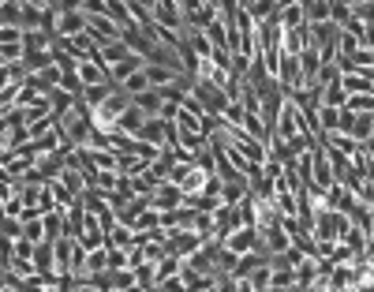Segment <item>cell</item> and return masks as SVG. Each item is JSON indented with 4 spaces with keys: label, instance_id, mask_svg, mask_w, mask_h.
I'll return each mask as SVG.
<instances>
[{
    "label": "cell",
    "instance_id": "6da1fadb",
    "mask_svg": "<svg viewBox=\"0 0 374 292\" xmlns=\"http://www.w3.org/2000/svg\"><path fill=\"white\" fill-rule=\"evenodd\" d=\"M57 131L68 142H75V146H86V139H90V131H94V120H90V109L83 101H75L68 113L60 116V124H57Z\"/></svg>",
    "mask_w": 374,
    "mask_h": 292
},
{
    "label": "cell",
    "instance_id": "7a4b0ae2",
    "mask_svg": "<svg viewBox=\"0 0 374 292\" xmlns=\"http://www.w3.org/2000/svg\"><path fill=\"white\" fill-rule=\"evenodd\" d=\"M131 105V98L124 94V90H113L109 98H105L98 109L90 113V120H94V131H101V135H109V131H116V124H120V113H124Z\"/></svg>",
    "mask_w": 374,
    "mask_h": 292
},
{
    "label": "cell",
    "instance_id": "3957f363",
    "mask_svg": "<svg viewBox=\"0 0 374 292\" xmlns=\"http://www.w3.org/2000/svg\"><path fill=\"white\" fill-rule=\"evenodd\" d=\"M150 16H154V23L162 26V30H169V34H187L183 16H180V4H169V0H157V4H150Z\"/></svg>",
    "mask_w": 374,
    "mask_h": 292
},
{
    "label": "cell",
    "instance_id": "277c9868",
    "mask_svg": "<svg viewBox=\"0 0 374 292\" xmlns=\"http://www.w3.org/2000/svg\"><path fill=\"white\" fill-rule=\"evenodd\" d=\"M83 30H86L83 8H79V4H60V11H57V34L60 38H75V34H83Z\"/></svg>",
    "mask_w": 374,
    "mask_h": 292
},
{
    "label": "cell",
    "instance_id": "5b68a950",
    "mask_svg": "<svg viewBox=\"0 0 374 292\" xmlns=\"http://www.w3.org/2000/svg\"><path fill=\"white\" fill-rule=\"evenodd\" d=\"M198 247H203V240H198L195 232H169V240H165V251H169L172 259H180V262L191 259Z\"/></svg>",
    "mask_w": 374,
    "mask_h": 292
},
{
    "label": "cell",
    "instance_id": "8992f818",
    "mask_svg": "<svg viewBox=\"0 0 374 292\" xmlns=\"http://www.w3.org/2000/svg\"><path fill=\"white\" fill-rule=\"evenodd\" d=\"M180 203H183V195H180V188H176V184H162V188H154V195H150V210H154V214L176 210Z\"/></svg>",
    "mask_w": 374,
    "mask_h": 292
},
{
    "label": "cell",
    "instance_id": "52a82bcc",
    "mask_svg": "<svg viewBox=\"0 0 374 292\" xmlns=\"http://www.w3.org/2000/svg\"><path fill=\"white\" fill-rule=\"evenodd\" d=\"M221 247H229L232 255H247V251H259V232L255 229H236L221 240Z\"/></svg>",
    "mask_w": 374,
    "mask_h": 292
},
{
    "label": "cell",
    "instance_id": "ba28073f",
    "mask_svg": "<svg viewBox=\"0 0 374 292\" xmlns=\"http://www.w3.org/2000/svg\"><path fill=\"white\" fill-rule=\"evenodd\" d=\"M341 90H344V98L370 94V90H374V75H370V72H352V75H341Z\"/></svg>",
    "mask_w": 374,
    "mask_h": 292
},
{
    "label": "cell",
    "instance_id": "9c48e42d",
    "mask_svg": "<svg viewBox=\"0 0 374 292\" xmlns=\"http://www.w3.org/2000/svg\"><path fill=\"white\" fill-rule=\"evenodd\" d=\"M131 105H135V109L146 116V120H154V116H162V94H157V90L150 86V90H142V94H135V98H131Z\"/></svg>",
    "mask_w": 374,
    "mask_h": 292
},
{
    "label": "cell",
    "instance_id": "30bf717a",
    "mask_svg": "<svg viewBox=\"0 0 374 292\" xmlns=\"http://www.w3.org/2000/svg\"><path fill=\"white\" fill-rule=\"evenodd\" d=\"M83 221H86V210L83 203H75L64 210V236H72V240H79V232H83Z\"/></svg>",
    "mask_w": 374,
    "mask_h": 292
},
{
    "label": "cell",
    "instance_id": "8fae6325",
    "mask_svg": "<svg viewBox=\"0 0 374 292\" xmlns=\"http://www.w3.org/2000/svg\"><path fill=\"white\" fill-rule=\"evenodd\" d=\"M139 68H142V60H139V57H128L124 64H113V68H109V83H113V86H124Z\"/></svg>",
    "mask_w": 374,
    "mask_h": 292
},
{
    "label": "cell",
    "instance_id": "7c38bea8",
    "mask_svg": "<svg viewBox=\"0 0 374 292\" xmlns=\"http://www.w3.org/2000/svg\"><path fill=\"white\" fill-rule=\"evenodd\" d=\"M135 139H142V142H150V146H157V150H162V146H165V120H157V116H154V120H146V124L139 128Z\"/></svg>",
    "mask_w": 374,
    "mask_h": 292
},
{
    "label": "cell",
    "instance_id": "4fadbf2b",
    "mask_svg": "<svg viewBox=\"0 0 374 292\" xmlns=\"http://www.w3.org/2000/svg\"><path fill=\"white\" fill-rule=\"evenodd\" d=\"M142 124H146V116L135 109V105H128V109L120 113V124H116V131H124V135H131V139H135Z\"/></svg>",
    "mask_w": 374,
    "mask_h": 292
},
{
    "label": "cell",
    "instance_id": "5bb4252c",
    "mask_svg": "<svg viewBox=\"0 0 374 292\" xmlns=\"http://www.w3.org/2000/svg\"><path fill=\"white\" fill-rule=\"evenodd\" d=\"M318 23H329V4L326 0H307L303 4V26H318Z\"/></svg>",
    "mask_w": 374,
    "mask_h": 292
},
{
    "label": "cell",
    "instance_id": "9a60e30c",
    "mask_svg": "<svg viewBox=\"0 0 374 292\" xmlns=\"http://www.w3.org/2000/svg\"><path fill=\"white\" fill-rule=\"evenodd\" d=\"M277 23H280V30H296V26H303V4H280Z\"/></svg>",
    "mask_w": 374,
    "mask_h": 292
},
{
    "label": "cell",
    "instance_id": "2e32d148",
    "mask_svg": "<svg viewBox=\"0 0 374 292\" xmlns=\"http://www.w3.org/2000/svg\"><path fill=\"white\" fill-rule=\"evenodd\" d=\"M259 266H266V255H262V251H247V255H239V259H236L232 277H251Z\"/></svg>",
    "mask_w": 374,
    "mask_h": 292
},
{
    "label": "cell",
    "instance_id": "e0dca14e",
    "mask_svg": "<svg viewBox=\"0 0 374 292\" xmlns=\"http://www.w3.org/2000/svg\"><path fill=\"white\" fill-rule=\"evenodd\" d=\"M352 139H356V142H374V116H370V113H356Z\"/></svg>",
    "mask_w": 374,
    "mask_h": 292
},
{
    "label": "cell",
    "instance_id": "ac0fdd59",
    "mask_svg": "<svg viewBox=\"0 0 374 292\" xmlns=\"http://www.w3.org/2000/svg\"><path fill=\"white\" fill-rule=\"evenodd\" d=\"M113 90H120V86H113V83H101V86H90V90H83V98H79V101H83V105H86V109L94 113V109H98V105H101L105 98H109V94H113Z\"/></svg>",
    "mask_w": 374,
    "mask_h": 292
},
{
    "label": "cell",
    "instance_id": "d6986e66",
    "mask_svg": "<svg viewBox=\"0 0 374 292\" xmlns=\"http://www.w3.org/2000/svg\"><path fill=\"white\" fill-rule=\"evenodd\" d=\"M23 68H26V75H38V72L52 68V57H49V49H45V52H23Z\"/></svg>",
    "mask_w": 374,
    "mask_h": 292
},
{
    "label": "cell",
    "instance_id": "ffe728a7",
    "mask_svg": "<svg viewBox=\"0 0 374 292\" xmlns=\"http://www.w3.org/2000/svg\"><path fill=\"white\" fill-rule=\"evenodd\" d=\"M86 157H90V165H94V169H101V172H116V154H113V150H94V146H86Z\"/></svg>",
    "mask_w": 374,
    "mask_h": 292
},
{
    "label": "cell",
    "instance_id": "44dd1931",
    "mask_svg": "<svg viewBox=\"0 0 374 292\" xmlns=\"http://www.w3.org/2000/svg\"><path fill=\"white\" fill-rule=\"evenodd\" d=\"M57 180H60V184H64V188H68L75 198L86 191V180H83V172H79V169H68V165H64V172H60Z\"/></svg>",
    "mask_w": 374,
    "mask_h": 292
},
{
    "label": "cell",
    "instance_id": "7402d4cb",
    "mask_svg": "<svg viewBox=\"0 0 374 292\" xmlns=\"http://www.w3.org/2000/svg\"><path fill=\"white\" fill-rule=\"evenodd\" d=\"M42 225H45V240H60L64 236V210H49L42 218Z\"/></svg>",
    "mask_w": 374,
    "mask_h": 292
},
{
    "label": "cell",
    "instance_id": "603a6c76",
    "mask_svg": "<svg viewBox=\"0 0 374 292\" xmlns=\"http://www.w3.org/2000/svg\"><path fill=\"white\" fill-rule=\"evenodd\" d=\"M23 240H30L34 247L45 244V225H42V218H26L23 221Z\"/></svg>",
    "mask_w": 374,
    "mask_h": 292
},
{
    "label": "cell",
    "instance_id": "cb8c5ba5",
    "mask_svg": "<svg viewBox=\"0 0 374 292\" xmlns=\"http://www.w3.org/2000/svg\"><path fill=\"white\" fill-rule=\"evenodd\" d=\"M19 45H23V52H45V49H49V34H42V30H26Z\"/></svg>",
    "mask_w": 374,
    "mask_h": 292
},
{
    "label": "cell",
    "instance_id": "d4e9b609",
    "mask_svg": "<svg viewBox=\"0 0 374 292\" xmlns=\"http://www.w3.org/2000/svg\"><path fill=\"white\" fill-rule=\"evenodd\" d=\"M101 57H105V68H113V64H124L131 57V49L124 42H113V45H105L101 49Z\"/></svg>",
    "mask_w": 374,
    "mask_h": 292
},
{
    "label": "cell",
    "instance_id": "484cf974",
    "mask_svg": "<svg viewBox=\"0 0 374 292\" xmlns=\"http://www.w3.org/2000/svg\"><path fill=\"white\" fill-rule=\"evenodd\" d=\"M180 274V259L165 255L162 262H154V281H165V277H176Z\"/></svg>",
    "mask_w": 374,
    "mask_h": 292
},
{
    "label": "cell",
    "instance_id": "4316f807",
    "mask_svg": "<svg viewBox=\"0 0 374 292\" xmlns=\"http://www.w3.org/2000/svg\"><path fill=\"white\" fill-rule=\"evenodd\" d=\"M120 90H124L128 98H135V94H142V90H150V83H146V64H142V68H139L135 75H131V79H128V83L120 86Z\"/></svg>",
    "mask_w": 374,
    "mask_h": 292
},
{
    "label": "cell",
    "instance_id": "83f0119b",
    "mask_svg": "<svg viewBox=\"0 0 374 292\" xmlns=\"http://www.w3.org/2000/svg\"><path fill=\"white\" fill-rule=\"evenodd\" d=\"M0 236L16 244L19 236H23V221H19V218H8V214H0Z\"/></svg>",
    "mask_w": 374,
    "mask_h": 292
},
{
    "label": "cell",
    "instance_id": "f1b7e54d",
    "mask_svg": "<svg viewBox=\"0 0 374 292\" xmlns=\"http://www.w3.org/2000/svg\"><path fill=\"white\" fill-rule=\"evenodd\" d=\"M172 79H176V72H165V68H150L146 64V83H150L154 90H162V86H169Z\"/></svg>",
    "mask_w": 374,
    "mask_h": 292
},
{
    "label": "cell",
    "instance_id": "f546056e",
    "mask_svg": "<svg viewBox=\"0 0 374 292\" xmlns=\"http://www.w3.org/2000/svg\"><path fill=\"white\" fill-rule=\"evenodd\" d=\"M150 229H162V214H154V210H146V214L135 221V225H131V232H150Z\"/></svg>",
    "mask_w": 374,
    "mask_h": 292
},
{
    "label": "cell",
    "instance_id": "4dcf8cb0",
    "mask_svg": "<svg viewBox=\"0 0 374 292\" xmlns=\"http://www.w3.org/2000/svg\"><path fill=\"white\" fill-rule=\"evenodd\" d=\"M60 90H64V94H68V98H83V83H79V75L75 72H68V75H60Z\"/></svg>",
    "mask_w": 374,
    "mask_h": 292
},
{
    "label": "cell",
    "instance_id": "1f68e13d",
    "mask_svg": "<svg viewBox=\"0 0 374 292\" xmlns=\"http://www.w3.org/2000/svg\"><path fill=\"white\" fill-rule=\"evenodd\" d=\"M344 109L348 113H374V101H370V94H356V98H344Z\"/></svg>",
    "mask_w": 374,
    "mask_h": 292
},
{
    "label": "cell",
    "instance_id": "d6a6232c",
    "mask_svg": "<svg viewBox=\"0 0 374 292\" xmlns=\"http://www.w3.org/2000/svg\"><path fill=\"white\" fill-rule=\"evenodd\" d=\"M296 285V270H270V288H292Z\"/></svg>",
    "mask_w": 374,
    "mask_h": 292
},
{
    "label": "cell",
    "instance_id": "836d02e7",
    "mask_svg": "<svg viewBox=\"0 0 374 292\" xmlns=\"http://www.w3.org/2000/svg\"><path fill=\"white\" fill-rule=\"evenodd\" d=\"M247 281H251V288H255V292H270V266H259L255 274L247 277Z\"/></svg>",
    "mask_w": 374,
    "mask_h": 292
},
{
    "label": "cell",
    "instance_id": "e575fe53",
    "mask_svg": "<svg viewBox=\"0 0 374 292\" xmlns=\"http://www.w3.org/2000/svg\"><path fill=\"white\" fill-rule=\"evenodd\" d=\"M154 292H187V288H183L180 277H165V281H157V285H154Z\"/></svg>",
    "mask_w": 374,
    "mask_h": 292
},
{
    "label": "cell",
    "instance_id": "d590c367",
    "mask_svg": "<svg viewBox=\"0 0 374 292\" xmlns=\"http://www.w3.org/2000/svg\"><path fill=\"white\" fill-rule=\"evenodd\" d=\"M72 292H101V288H94V285H75Z\"/></svg>",
    "mask_w": 374,
    "mask_h": 292
},
{
    "label": "cell",
    "instance_id": "8d00e7d4",
    "mask_svg": "<svg viewBox=\"0 0 374 292\" xmlns=\"http://www.w3.org/2000/svg\"><path fill=\"white\" fill-rule=\"evenodd\" d=\"M124 292H142V288H139V285H131V288H124Z\"/></svg>",
    "mask_w": 374,
    "mask_h": 292
}]
</instances>
